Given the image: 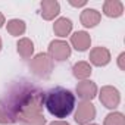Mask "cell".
Listing matches in <instances>:
<instances>
[{
    "label": "cell",
    "mask_w": 125,
    "mask_h": 125,
    "mask_svg": "<svg viewBox=\"0 0 125 125\" xmlns=\"http://www.w3.org/2000/svg\"><path fill=\"white\" fill-rule=\"evenodd\" d=\"M2 102L18 119L19 115L27 112H43L44 91L31 81L19 78L8 85Z\"/></svg>",
    "instance_id": "6da1fadb"
},
{
    "label": "cell",
    "mask_w": 125,
    "mask_h": 125,
    "mask_svg": "<svg viewBox=\"0 0 125 125\" xmlns=\"http://www.w3.org/2000/svg\"><path fill=\"white\" fill-rule=\"evenodd\" d=\"M44 107L52 116L63 119L72 113L75 107V96L63 87L50 88L44 93Z\"/></svg>",
    "instance_id": "7a4b0ae2"
},
{
    "label": "cell",
    "mask_w": 125,
    "mask_h": 125,
    "mask_svg": "<svg viewBox=\"0 0 125 125\" xmlns=\"http://www.w3.org/2000/svg\"><path fill=\"white\" fill-rule=\"evenodd\" d=\"M53 68H54V62L47 53H38L30 62V71L41 80H47L52 75Z\"/></svg>",
    "instance_id": "3957f363"
},
{
    "label": "cell",
    "mask_w": 125,
    "mask_h": 125,
    "mask_svg": "<svg viewBox=\"0 0 125 125\" xmlns=\"http://www.w3.org/2000/svg\"><path fill=\"white\" fill-rule=\"evenodd\" d=\"M96 118V107L91 102H81L77 106L75 110V122L78 125H88Z\"/></svg>",
    "instance_id": "277c9868"
},
{
    "label": "cell",
    "mask_w": 125,
    "mask_h": 125,
    "mask_svg": "<svg viewBox=\"0 0 125 125\" xmlns=\"http://www.w3.org/2000/svg\"><path fill=\"white\" fill-rule=\"evenodd\" d=\"M47 54L53 59V62L54 60L63 62L71 56V46L63 40H53L49 44V53Z\"/></svg>",
    "instance_id": "5b68a950"
},
{
    "label": "cell",
    "mask_w": 125,
    "mask_h": 125,
    "mask_svg": "<svg viewBox=\"0 0 125 125\" xmlns=\"http://www.w3.org/2000/svg\"><path fill=\"white\" fill-rule=\"evenodd\" d=\"M99 99H100V103L107 107V109H115L119 106L121 103V94L119 91L112 87V85H104L102 87L100 90V94H99Z\"/></svg>",
    "instance_id": "8992f818"
},
{
    "label": "cell",
    "mask_w": 125,
    "mask_h": 125,
    "mask_svg": "<svg viewBox=\"0 0 125 125\" xmlns=\"http://www.w3.org/2000/svg\"><path fill=\"white\" fill-rule=\"evenodd\" d=\"M75 93L83 102H91L97 94V85L90 80H84L77 84Z\"/></svg>",
    "instance_id": "52a82bcc"
},
{
    "label": "cell",
    "mask_w": 125,
    "mask_h": 125,
    "mask_svg": "<svg viewBox=\"0 0 125 125\" xmlns=\"http://www.w3.org/2000/svg\"><path fill=\"white\" fill-rule=\"evenodd\" d=\"M90 62L94 66H106L109 62H110V52L106 47H94L90 52Z\"/></svg>",
    "instance_id": "ba28073f"
},
{
    "label": "cell",
    "mask_w": 125,
    "mask_h": 125,
    "mask_svg": "<svg viewBox=\"0 0 125 125\" xmlns=\"http://www.w3.org/2000/svg\"><path fill=\"white\" fill-rule=\"evenodd\" d=\"M71 44L78 52H85L91 44V37L85 31H77L71 35Z\"/></svg>",
    "instance_id": "9c48e42d"
},
{
    "label": "cell",
    "mask_w": 125,
    "mask_h": 125,
    "mask_svg": "<svg viewBox=\"0 0 125 125\" xmlns=\"http://www.w3.org/2000/svg\"><path fill=\"white\" fill-rule=\"evenodd\" d=\"M40 9H41V16L43 19L46 21H52L54 19L59 12H60V5L56 2V0H43L41 5H40Z\"/></svg>",
    "instance_id": "30bf717a"
},
{
    "label": "cell",
    "mask_w": 125,
    "mask_h": 125,
    "mask_svg": "<svg viewBox=\"0 0 125 125\" xmlns=\"http://www.w3.org/2000/svg\"><path fill=\"white\" fill-rule=\"evenodd\" d=\"M16 122L21 125H46V118L43 112H27L19 115Z\"/></svg>",
    "instance_id": "8fae6325"
},
{
    "label": "cell",
    "mask_w": 125,
    "mask_h": 125,
    "mask_svg": "<svg viewBox=\"0 0 125 125\" xmlns=\"http://www.w3.org/2000/svg\"><path fill=\"white\" fill-rule=\"evenodd\" d=\"M102 19V15L99 10L96 9H84L81 12V16H80V21L81 24L85 27V28H93L96 27Z\"/></svg>",
    "instance_id": "7c38bea8"
},
{
    "label": "cell",
    "mask_w": 125,
    "mask_h": 125,
    "mask_svg": "<svg viewBox=\"0 0 125 125\" xmlns=\"http://www.w3.org/2000/svg\"><path fill=\"white\" fill-rule=\"evenodd\" d=\"M103 13L109 18H119L124 13V5L119 0H106L103 3Z\"/></svg>",
    "instance_id": "4fadbf2b"
},
{
    "label": "cell",
    "mask_w": 125,
    "mask_h": 125,
    "mask_svg": "<svg viewBox=\"0 0 125 125\" xmlns=\"http://www.w3.org/2000/svg\"><path fill=\"white\" fill-rule=\"evenodd\" d=\"M53 31L57 37H66L72 31V22L68 18H59L53 24Z\"/></svg>",
    "instance_id": "5bb4252c"
},
{
    "label": "cell",
    "mask_w": 125,
    "mask_h": 125,
    "mask_svg": "<svg viewBox=\"0 0 125 125\" xmlns=\"http://www.w3.org/2000/svg\"><path fill=\"white\" fill-rule=\"evenodd\" d=\"M91 65L88 63V62H84V60H81V62H77V63L72 66V74H74V77L77 78V80H80V81H84V80H87L90 75H91Z\"/></svg>",
    "instance_id": "9a60e30c"
},
{
    "label": "cell",
    "mask_w": 125,
    "mask_h": 125,
    "mask_svg": "<svg viewBox=\"0 0 125 125\" xmlns=\"http://www.w3.org/2000/svg\"><path fill=\"white\" fill-rule=\"evenodd\" d=\"M16 49L22 59H30L34 53V44L30 38H21L16 44Z\"/></svg>",
    "instance_id": "2e32d148"
},
{
    "label": "cell",
    "mask_w": 125,
    "mask_h": 125,
    "mask_svg": "<svg viewBox=\"0 0 125 125\" xmlns=\"http://www.w3.org/2000/svg\"><path fill=\"white\" fill-rule=\"evenodd\" d=\"M27 27H25V22L21 21V19H10L8 22V32L10 35H15V37H19L25 32Z\"/></svg>",
    "instance_id": "e0dca14e"
},
{
    "label": "cell",
    "mask_w": 125,
    "mask_h": 125,
    "mask_svg": "<svg viewBox=\"0 0 125 125\" xmlns=\"http://www.w3.org/2000/svg\"><path fill=\"white\" fill-rule=\"evenodd\" d=\"M16 122V118L12 115V112L6 107V104L0 99V124L2 125H12Z\"/></svg>",
    "instance_id": "ac0fdd59"
},
{
    "label": "cell",
    "mask_w": 125,
    "mask_h": 125,
    "mask_svg": "<svg viewBox=\"0 0 125 125\" xmlns=\"http://www.w3.org/2000/svg\"><path fill=\"white\" fill-rule=\"evenodd\" d=\"M103 125H125V118L121 112H112L104 118Z\"/></svg>",
    "instance_id": "d6986e66"
},
{
    "label": "cell",
    "mask_w": 125,
    "mask_h": 125,
    "mask_svg": "<svg viewBox=\"0 0 125 125\" xmlns=\"http://www.w3.org/2000/svg\"><path fill=\"white\" fill-rule=\"evenodd\" d=\"M118 66H119V69L125 71V53L119 54V57H118Z\"/></svg>",
    "instance_id": "ffe728a7"
},
{
    "label": "cell",
    "mask_w": 125,
    "mask_h": 125,
    "mask_svg": "<svg viewBox=\"0 0 125 125\" xmlns=\"http://www.w3.org/2000/svg\"><path fill=\"white\" fill-rule=\"evenodd\" d=\"M85 0H80V2H75V0H69V5H72L74 8H81V6H85Z\"/></svg>",
    "instance_id": "44dd1931"
},
{
    "label": "cell",
    "mask_w": 125,
    "mask_h": 125,
    "mask_svg": "<svg viewBox=\"0 0 125 125\" xmlns=\"http://www.w3.org/2000/svg\"><path fill=\"white\" fill-rule=\"evenodd\" d=\"M49 125H69L66 121H62V119H59V121H53V122H50Z\"/></svg>",
    "instance_id": "7402d4cb"
},
{
    "label": "cell",
    "mask_w": 125,
    "mask_h": 125,
    "mask_svg": "<svg viewBox=\"0 0 125 125\" xmlns=\"http://www.w3.org/2000/svg\"><path fill=\"white\" fill-rule=\"evenodd\" d=\"M3 24H5V15H3L2 12H0V28L3 27Z\"/></svg>",
    "instance_id": "603a6c76"
},
{
    "label": "cell",
    "mask_w": 125,
    "mask_h": 125,
    "mask_svg": "<svg viewBox=\"0 0 125 125\" xmlns=\"http://www.w3.org/2000/svg\"><path fill=\"white\" fill-rule=\"evenodd\" d=\"M0 50H2V38H0Z\"/></svg>",
    "instance_id": "cb8c5ba5"
},
{
    "label": "cell",
    "mask_w": 125,
    "mask_h": 125,
    "mask_svg": "<svg viewBox=\"0 0 125 125\" xmlns=\"http://www.w3.org/2000/svg\"><path fill=\"white\" fill-rule=\"evenodd\" d=\"M88 125H97V124H88Z\"/></svg>",
    "instance_id": "d4e9b609"
}]
</instances>
